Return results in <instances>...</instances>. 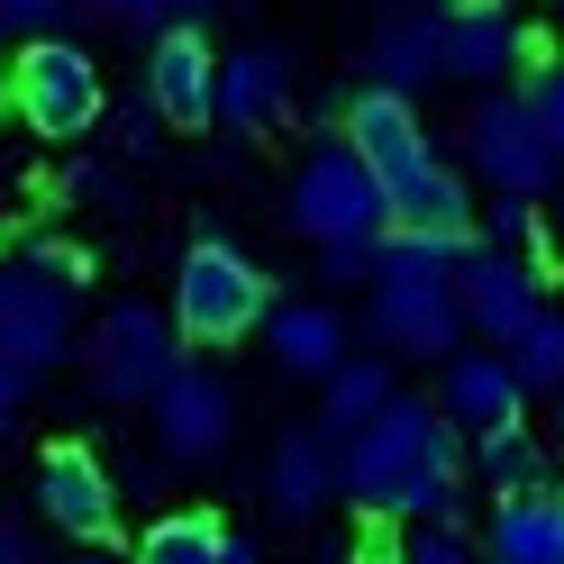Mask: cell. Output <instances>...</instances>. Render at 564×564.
<instances>
[{
    "instance_id": "1",
    "label": "cell",
    "mask_w": 564,
    "mask_h": 564,
    "mask_svg": "<svg viewBox=\"0 0 564 564\" xmlns=\"http://www.w3.org/2000/svg\"><path fill=\"white\" fill-rule=\"evenodd\" d=\"M337 491L373 519H429V528H465V455H455V429L429 401H392L373 410L356 437H337Z\"/></svg>"
},
{
    "instance_id": "2",
    "label": "cell",
    "mask_w": 564,
    "mask_h": 564,
    "mask_svg": "<svg viewBox=\"0 0 564 564\" xmlns=\"http://www.w3.org/2000/svg\"><path fill=\"white\" fill-rule=\"evenodd\" d=\"M173 337H192V346H237L246 328H264L273 319V282L237 256L228 237H192L183 246V264H173Z\"/></svg>"
},
{
    "instance_id": "3",
    "label": "cell",
    "mask_w": 564,
    "mask_h": 564,
    "mask_svg": "<svg viewBox=\"0 0 564 564\" xmlns=\"http://www.w3.org/2000/svg\"><path fill=\"white\" fill-rule=\"evenodd\" d=\"M282 219H292L310 246L382 237V192H373V173L356 164V147H346V137H319V147L301 155L292 192H282Z\"/></svg>"
},
{
    "instance_id": "4",
    "label": "cell",
    "mask_w": 564,
    "mask_h": 564,
    "mask_svg": "<svg viewBox=\"0 0 564 564\" xmlns=\"http://www.w3.org/2000/svg\"><path fill=\"white\" fill-rule=\"evenodd\" d=\"M10 100H19V119L37 128V137H91L100 119H110V100H100V64L83 46H64V37H28L19 46Z\"/></svg>"
},
{
    "instance_id": "5",
    "label": "cell",
    "mask_w": 564,
    "mask_h": 564,
    "mask_svg": "<svg viewBox=\"0 0 564 564\" xmlns=\"http://www.w3.org/2000/svg\"><path fill=\"white\" fill-rule=\"evenodd\" d=\"M91 392L100 401H147L155 382L183 365V337H173V319L164 310H147V301H119V310H100V328H91Z\"/></svg>"
},
{
    "instance_id": "6",
    "label": "cell",
    "mask_w": 564,
    "mask_h": 564,
    "mask_svg": "<svg viewBox=\"0 0 564 564\" xmlns=\"http://www.w3.org/2000/svg\"><path fill=\"white\" fill-rule=\"evenodd\" d=\"M446 292H455V319H465V337L510 346V337L546 310V273L528 264V256H491V246H465V264L446 273Z\"/></svg>"
},
{
    "instance_id": "7",
    "label": "cell",
    "mask_w": 564,
    "mask_h": 564,
    "mask_svg": "<svg viewBox=\"0 0 564 564\" xmlns=\"http://www.w3.org/2000/svg\"><path fill=\"white\" fill-rule=\"evenodd\" d=\"M465 155H474V173H482L491 192H519V200H538L555 183V147L528 128V110L510 100V83H491L474 110H465Z\"/></svg>"
},
{
    "instance_id": "8",
    "label": "cell",
    "mask_w": 564,
    "mask_h": 564,
    "mask_svg": "<svg viewBox=\"0 0 564 564\" xmlns=\"http://www.w3.org/2000/svg\"><path fill=\"white\" fill-rule=\"evenodd\" d=\"M147 410H155V446L173 455V465H209V455L237 437V392L209 365H173L147 392Z\"/></svg>"
},
{
    "instance_id": "9",
    "label": "cell",
    "mask_w": 564,
    "mask_h": 564,
    "mask_svg": "<svg viewBox=\"0 0 564 564\" xmlns=\"http://www.w3.org/2000/svg\"><path fill=\"white\" fill-rule=\"evenodd\" d=\"M0 356H10L28 382H37L46 365L74 356V292L28 264H0Z\"/></svg>"
},
{
    "instance_id": "10",
    "label": "cell",
    "mask_w": 564,
    "mask_h": 564,
    "mask_svg": "<svg viewBox=\"0 0 564 564\" xmlns=\"http://www.w3.org/2000/svg\"><path fill=\"white\" fill-rule=\"evenodd\" d=\"M37 519L46 528H64V538H83V546H110L119 538V482H110V465H100L91 446H46L37 455Z\"/></svg>"
},
{
    "instance_id": "11",
    "label": "cell",
    "mask_w": 564,
    "mask_h": 564,
    "mask_svg": "<svg viewBox=\"0 0 564 564\" xmlns=\"http://www.w3.org/2000/svg\"><path fill=\"white\" fill-rule=\"evenodd\" d=\"M437 37H446V74L491 91V83H510L519 64H528L538 28H528L510 0H446V10H437Z\"/></svg>"
},
{
    "instance_id": "12",
    "label": "cell",
    "mask_w": 564,
    "mask_h": 564,
    "mask_svg": "<svg viewBox=\"0 0 564 564\" xmlns=\"http://www.w3.org/2000/svg\"><path fill=\"white\" fill-rule=\"evenodd\" d=\"M346 147H356V164L373 173V192H401L410 173H429L437 164V147H429V128H419V110L401 91H356L346 100Z\"/></svg>"
},
{
    "instance_id": "13",
    "label": "cell",
    "mask_w": 564,
    "mask_h": 564,
    "mask_svg": "<svg viewBox=\"0 0 564 564\" xmlns=\"http://www.w3.org/2000/svg\"><path fill=\"white\" fill-rule=\"evenodd\" d=\"M365 328L392 346V356H419V365H446L455 346H465V319H455L446 282H373Z\"/></svg>"
},
{
    "instance_id": "14",
    "label": "cell",
    "mask_w": 564,
    "mask_h": 564,
    "mask_svg": "<svg viewBox=\"0 0 564 564\" xmlns=\"http://www.w3.org/2000/svg\"><path fill=\"white\" fill-rule=\"evenodd\" d=\"M282 110H292V55H273V46H237V55H219V74H209V128L264 137Z\"/></svg>"
},
{
    "instance_id": "15",
    "label": "cell",
    "mask_w": 564,
    "mask_h": 564,
    "mask_svg": "<svg viewBox=\"0 0 564 564\" xmlns=\"http://www.w3.org/2000/svg\"><path fill=\"white\" fill-rule=\"evenodd\" d=\"M209 74H219L209 28H192V19L155 28V55H147V110H155L164 128H209Z\"/></svg>"
},
{
    "instance_id": "16",
    "label": "cell",
    "mask_w": 564,
    "mask_h": 564,
    "mask_svg": "<svg viewBox=\"0 0 564 564\" xmlns=\"http://www.w3.org/2000/svg\"><path fill=\"white\" fill-rule=\"evenodd\" d=\"M519 382H510V365H501V346H455V356L437 365V419L446 429H501V419H519Z\"/></svg>"
},
{
    "instance_id": "17",
    "label": "cell",
    "mask_w": 564,
    "mask_h": 564,
    "mask_svg": "<svg viewBox=\"0 0 564 564\" xmlns=\"http://www.w3.org/2000/svg\"><path fill=\"white\" fill-rule=\"evenodd\" d=\"M365 64H373V91H429V83H446V37H437V10H401V19H382L373 28V46H365Z\"/></svg>"
},
{
    "instance_id": "18",
    "label": "cell",
    "mask_w": 564,
    "mask_h": 564,
    "mask_svg": "<svg viewBox=\"0 0 564 564\" xmlns=\"http://www.w3.org/2000/svg\"><path fill=\"white\" fill-rule=\"evenodd\" d=\"M328 491H337V446L319 429H282L264 455V501L282 519H310V510H328Z\"/></svg>"
},
{
    "instance_id": "19",
    "label": "cell",
    "mask_w": 564,
    "mask_h": 564,
    "mask_svg": "<svg viewBox=\"0 0 564 564\" xmlns=\"http://www.w3.org/2000/svg\"><path fill=\"white\" fill-rule=\"evenodd\" d=\"M482 555H491V564H564V510H555V482H546V491H510V501H491V519H482Z\"/></svg>"
},
{
    "instance_id": "20",
    "label": "cell",
    "mask_w": 564,
    "mask_h": 564,
    "mask_svg": "<svg viewBox=\"0 0 564 564\" xmlns=\"http://www.w3.org/2000/svg\"><path fill=\"white\" fill-rule=\"evenodd\" d=\"M465 474L491 491V501H510V491H546L555 465H546V446L519 429V419H501V429H474V455H465Z\"/></svg>"
},
{
    "instance_id": "21",
    "label": "cell",
    "mask_w": 564,
    "mask_h": 564,
    "mask_svg": "<svg viewBox=\"0 0 564 564\" xmlns=\"http://www.w3.org/2000/svg\"><path fill=\"white\" fill-rule=\"evenodd\" d=\"M264 346L282 373H328L346 365V319L328 301H282V319H264Z\"/></svg>"
},
{
    "instance_id": "22",
    "label": "cell",
    "mask_w": 564,
    "mask_h": 564,
    "mask_svg": "<svg viewBox=\"0 0 564 564\" xmlns=\"http://www.w3.org/2000/svg\"><path fill=\"white\" fill-rule=\"evenodd\" d=\"M401 392H392V373L382 365H328L319 373V437H356L373 410H392Z\"/></svg>"
},
{
    "instance_id": "23",
    "label": "cell",
    "mask_w": 564,
    "mask_h": 564,
    "mask_svg": "<svg viewBox=\"0 0 564 564\" xmlns=\"http://www.w3.org/2000/svg\"><path fill=\"white\" fill-rule=\"evenodd\" d=\"M474 237H419V228H382L373 237V282H446L465 264Z\"/></svg>"
},
{
    "instance_id": "24",
    "label": "cell",
    "mask_w": 564,
    "mask_h": 564,
    "mask_svg": "<svg viewBox=\"0 0 564 564\" xmlns=\"http://www.w3.org/2000/svg\"><path fill=\"white\" fill-rule=\"evenodd\" d=\"M228 546V519H209V510H164L147 538H137V564H219Z\"/></svg>"
},
{
    "instance_id": "25",
    "label": "cell",
    "mask_w": 564,
    "mask_h": 564,
    "mask_svg": "<svg viewBox=\"0 0 564 564\" xmlns=\"http://www.w3.org/2000/svg\"><path fill=\"white\" fill-rule=\"evenodd\" d=\"M501 365H510L519 392H555V382H564V319H555V310H538V319L501 346Z\"/></svg>"
},
{
    "instance_id": "26",
    "label": "cell",
    "mask_w": 564,
    "mask_h": 564,
    "mask_svg": "<svg viewBox=\"0 0 564 564\" xmlns=\"http://www.w3.org/2000/svg\"><path fill=\"white\" fill-rule=\"evenodd\" d=\"M519 110H528V128L546 137V147L564 155V74H555V55H546V28H538V46H528V64H519Z\"/></svg>"
},
{
    "instance_id": "27",
    "label": "cell",
    "mask_w": 564,
    "mask_h": 564,
    "mask_svg": "<svg viewBox=\"0 0 564 564\" xmlns=\"http://www.w3.org/2000/svg\"><path fill=\"white\" fill-rule=\"evenodd\" d=\"M392 564H474V546H465V528L410 519V528H392Z\"/></svg>"
},
{
    "instance_id": "28",
    "label": "cell",
    "mask_w": 564,
    "mask_h": 564,
    "mask_svg": "<svg viewBox=\"0 0 564 564\" xmlns=\"http://www.w3.org/2000/svg\"><path fill=\"white\" fill-rule=\"evenodd\" d=\"M28 273H46V282H64V292H74V282L91 273V256H83L74 237H55V228H37V237H28Z\"/></svg>"
},
{
    "instance_id": "29",
    "label": "cell",
    "mask_w": 564,
    "mask_h": 564,
    "mask_svg": "<svg viewBox=\"0 0 564 564\" xmlns=\"http://www.w3.org/2000/svg\"><path fill=\"white\" fill-rule=\"evenodd\" d=\"M319 273L337 282V292H346V282H373V237H337V246H319Z\"/></svg>"
},
{
    "instance_id": "30",
    "label": "cell",
    "mask_w": 564,
    "mask_h": 564,
    "mask_svg": "<svg viewBox=\"0 0 564 564\" xmlns=\"http://www.w3.org/2000/svg\"><path fill=\"white\" fill-rule=\"evenodd\" d=\"M91 10H110V19H192L209 0H91Z\"/></svg>"
},
{
    "instance_id": "31",
    "label": "cell",
    "mask_w": 564,
    "mask_h": 564,
    "mask_svg": "<svg viewBox=\"0 0 564 564\" xmlns=\"http://www.w3.org/2000/svg\"><path fill=\"white\" fill-rule=\"evenodd\" d=\"M119 147H128V155H155V147H164V119H155V110H128V119H119Z\"/></svg>"
},
{
    "instance_id": "32",
    "label": "cell",
    "mask_w": 564,
    "mask_h": 564,
    "mask_svg": "<svg viewBox=\"0 0 564 564\" xmlns=\"http://www.w3.org/2000/svg\"><path fill=\"white\" fill-rule=\"evenodd\" d=\"M19 410H28V373H19L10 356H0V437L19 429Z\"/></svg>"
},
{
    "instance_id": "33",
    "label": "cell",
    "mask_w": 564,
    "mask_h": 564,
    "mask_svg": "<svg viewBox=\"0 0 564 564\" xmlns=\"http://www.w3.org/2000/svg\"><path fill=\"white\" fill-rule=\"evenodd\" d=\"M0 564H37V538H28L10 510H0Z\"/></svg>"
},
{
    "instance_id": "34",
    "label": "cell",
    "mask_w": 564,
    "mask_h": 564,
    "mask_svg": "<svg viewBox=\"0 0 564 564\" xmlns=\"http://www.w3.org/2000/svg\"><path fill=\"white\" fill-rule=\"evenodd\" d=\"M0 10H10V28H46V19L64 10V0H0Z\"/></svg>"
},
{
    "instance_id": "35",
    "label": "cell",
    "mask_w": 564,
    "mask_h": 564,
    "mask_svg": "<svg viewBox=\"0 0 564 564\" xmlns=\"http://www.w3.org/2000/svg\"><path fill=\"white\" fill-rule=\"evenodd\" d=\"M219 564H264V555H256V538H237V528H228V546H219Z\"/></svg>"
},
{
    "instance_id": "36",
    "label": "cell",
    "mask_w": 564,
    "mask_h": 564,
    "mask_svg": "<svg viewBox=\"0 0 564 564\" xmlns=\"http://www.w3.org/2000/svg\"><path fill=\"white\" fill-rule=\"evenodd\" d=\"M356 564H392V538H365V546H356Z\"/></svg>"
},
{
    "instance_id": "37",
    "label": "cell",
    "mask_w": 564,
    "mask_h": 564,
    "mask_svg": "<svg viewBox=\"0 0 564 564\" xmlns=\"http://www.w3.org/2000/svg\"><path fill=\"white\" fill-rule=\"evenodd\" d=\"M64 564H110V546H83V555H64Z\"/></svg>"
},
{
    "instance_id": "38",
    "label": "cell",
    "mask_w": 564,
    "mask_h": 564,
    "mask_svg": "<svg viewBox=\"0 0 564 564\" xmlns=\"http://www.w3.org/2000/svg\"><path fill=\"white\" fill-rule=\"evenodd\" d=\"M0 37H19V28H10V10H0Z\"/></svg>"
}]
</instances>
